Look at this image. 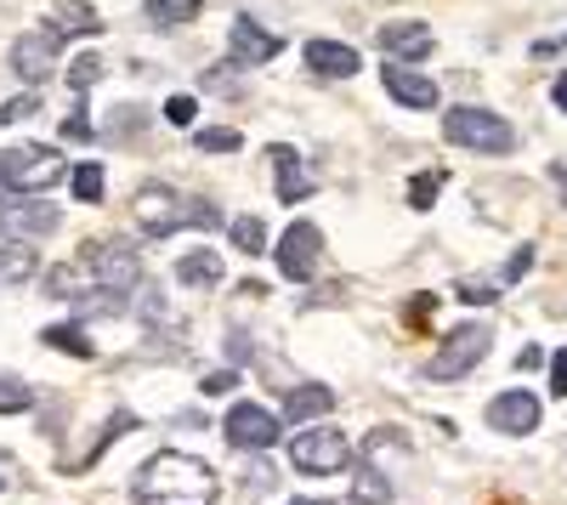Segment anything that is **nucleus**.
<instances>
[{
    "instance_id": "24",
    "label": "nucleus",
    "mask_w": 567,
    "mask_h": 505,
    "mask_svg": "<svg viewBox=\"0 0 567 505\" xmlns=\"http://www.w3.org/2000/svg\"><path fill=\"white\" fill-rule=\"evenodd\" d=\"M233 245H239V256H261L267 250V227H261V216H233Z\"/></svg>"
},
{
    "instance_id": "9",
    "label": "nucleus",
    "mask_w": 567,
    "mask_h": 505,
    "mask_svg": "<svg viewBox=\"0 0 567 505\" xmlns=\"http://www.w3.org/2000/svg\"><path fill=\"white\" fill-rule=\"evenodd\" d=\"M227 52H233V69H261V63H272V58L284 52V34H272V29L256 23V18H233Z\"/></svg>"
},
{
    "instance_id": "19",
    "label": "nucleus",
    "mask_w": 567,
    "mask_h": 505,
    "mask_svg": "<svg viewBox=\"0 0 567 505\" xmlns=\"http://www.w3.org/2000/svg\"><path fill=\"white\" fill-rule=\"evenodd\" d=\"M221 272H227V261H221L216 250H187V256L176 261V285L210 290V285H221Z\"/></svg>"
},
{
    "instance_id": "29",
    "label": "nucleus",
    "mask_w": 567,
    "mask_h": 505,
    "mask_svg": "<svg viewBox=\"0 0 567 505\" xmlns=\"http://www.w3.org/2000/svg\"><path fill=\"white\" fill-rule=\"evenodd\" d=\"M23 409H34V392L18 375H0V415H23Z\"/></svg>"
},
{
    "instance_id": "2",
    "label": "nucleus",
    "mask_w": 567,
    "mask_h": 505,
    "mask_svg": "<svg viewBox=\"0 0 567 505\" xmlns=\"http://www.w3.org/2000/svg\"><path fill=\"white\" fill-rule=\"evenodd\" d=\"M136 221H142V234H148V239H165V234H176V227H205V234H216L221 210L205 205V199L176 194L171 182H142V188H136Z\"/></svg>"
},
{
    "instance_id": "33",
    "label": "nucleus",
    "mask_w": 567,
    "mask_h": 505,
    "mask_svg": "<svg viewBox=\"0 0 567 505\" xmlns=\"http://www.w3.org/2000/svg\"><path fill=\"white\" fill-rule=\"evenodd\" d=\"M233 387H239V370H216V375H205V381H199V392H205V398H227Z\"/></svg>"
},
{
    "instance_id": "1",
    "label": "nucleus",
    "mask_w": 567,
    "mask_h": 505,
    "mask_svg": "<svg viewBox=\"0 0 567 505\" xmlns=\"http://www.w3.org/2000/svg\"><path fill=\"white\" fill-rule=\"evenodd\" d=\"M136 505H210L216 499V472L205 461L182 449H159L148 466L136 472V488H131Z\"/></svg>"
},
{
    "instance_id": "12",
    "label": "nucleus",
    "mask_w": 567,
    "mask_h": 505,
    "mask_svg": "<svg viewBox=\"0 0 567 505\" xmlns=\"http://www.w3.org/2000/svg\"><path fill=\"white\" fill-rule=\"evenodd\" d=\"M58 45H63V40L45 34V29H40V34H18V40H12V69H18V80H23V85H40L45 74L58 69Z\"/></svg>"
},
{
    "instance_id": "15",
    "label": "nucleus",
    "mask_w": 567,
    "mask_h": 505,
    "mask_svg": "<svg viewBox=\"0 0 567 505\" xmlns=\"http://www.w3.org/2000/svg\"><path fill=\"white\" fill-rule=\"evenodd\" d=\"M381 52L392 63H420L425 52H432V29L425 23H386L381 29Z\"/></svg>"
},
{
    "instance_id": "21",
    "label": "nucleus",
    "mask_w": 567,
    "mask_h": 505,
    "mask_svg": "<svg viewBox=\"0 0 567 505\" xmlns=\"http://www.w3.org/2000/svg\"><path fill=\"white\" fill-rule=\"evenodd\" d=\"M45 296H63V301H80V296H97V279L80 267V261H63L45 272Z\"/></svg>"
},
{
    "instance_id": "43",
    "label": "nucleus",
    "mask_w": 567,
    "mask_h": 505,
    "mask_svg": "<svg viewBox=\"0 0 567 505\" xmlns=\"http://www.w3.org/2000/svg\"><path fill=\"white\" fill-rule=\"evenodd\" d=\"M403 312H409V318H414V324H420V318H425V312H432V296H420V301H409Z\"/></svg>"
},
{
    "instance_id": "36",
    "label": "nucleus",
    "mask_w": 567,
    "mask_h": 505,
    "mask_svg": "<svg viewBox=\"0 0 567 505\" xmlns=\"http://www.w3.org/2000/svg\"><path fill=\"white\" fill-rule=\"evenodd\" d=\"M227 363H233V370H239V363H250V336H239V330L227 336Z\"/></svg>"
},
{
    "instance_id": "42",
    "label": "nucleus",
    "mask_w": 567,
    "mask_h": 505,
    "mask_svg": "<svg viewBox=\"0 0 567 505\" xmlns=\"http://www.w3.org/2000/svg\"><path fill=\"white\" fill-rule=\"evenodd\" d=\"M550 97H556V109H561V114H567V69H561V74H556V85H550Z\"/></svg>"
},
{
    "instance_id": "7",
    "label": "nucleus",
    "mask_w": 567,
    "mask_h": 505,
    "mask_svg": "<svg viewBox=\"0 0 567 505\" xmlns=\"http://www.w3.org/2000/svg\"><path fill=\"white\" fill-rule=\"evenodd\" d=\"M488 347H494V330H488V324H460V330L437 347V358L425 363V375H432V381H460V375H471V370L488 358Z\"/></svg>"
},
{
    "instance_id": "14",
    "label": "nucleus",
    "mask_w": 567,
    "mask_h": 505,
    "mask_svg": "<svg viewBox=\"0 0 567 505\" xmlns=\"http://www.w3.org/2000/svg\"><path fill=\"white\" fill-rule=\"evenodd\" d=\"M267 159H272V182H278V199H284V205H301V199L318 188V182L307 176V165H301V154H296V148L272 143V154H267Z\"/></svg>"
},
{
    "instance_id": "22",
    "label": "nucleus",
    "mask_w": 567,
    "mask_h": 505,
    "mask_svg": "<svg viewBox=\"0 0 567 505\" xmlns=\"http://www.w3.org/2000/svg\"><path fill=\"white\" fill-rule=\"evenodd\" d=\"M205 0H142V18H148L154 29H182V23H194L199 18Z\"/></svg>"
},
{
    "instance_id": "32",
    "label": "nucleus",
    "mask_w": 567,
    "mask_h": 505,
    "mask_svg": "<svg viewBox=\"0 0 567 505\" xmlns=\"http://www.w3.org/2000/svg\"><path fill=\"white\" fill-rule=\"evenodd\" d=\"M29 114H40L34 91H23V97H12V103H0V125H18V120H29Z\"/></svg>"
},
{
    "instance_id": "40",
    "label": "nucleus",
    "mask_w": 567,
    "mask_h": 505,
    "mask_svg": "<svg viewBox=\"0 0 567 505\" xmlns=\"http://www.w3.org/2000/svg\"><path fill=\"white\" fill-rule=\"evenodd\" d=\"M18 483V461H12V454H0V494H7Z\"/></svg>"
},
{
    "instance_id": "3",
    "label": "nucleus",
    "mask_w": 567,
    "mask_h": 505,
    "mask_svg": "<svg viewBox=\"0 0 567 505\" xmlns=\"http://www.w3.org/2000/svg\"><path fill=\"white\" fill-rule=\"evenodd\" d=\"M443 136L454 148H471V154H511L516 148V131L494 114V109H477V103H460L443 114Z\"/></svg>"
},
{
    "instance_id": "17",
    "label": "nucleus",
    "mask_w": 567,
    "mask_h": 505,
    "mask_svg": "<svg viewBox=\"0 0 567 505\" xmlns=\"http://www.w3.org/2000/svg\"><path fill=\"white\" fill-rule=\"evenodd\" d=\"M97 7H85V0H52V12H45V34L58 40H74V34H97Z\"/></svg>"
},
{
    "instance_id": "44",
    "label": "nucleus",
    "mask_w": 567,
    "mask_h": 505,
    "mask_svg": "<svg viewBox=\"0 0 567 505\" xmlns=\"http://www.w3.org/2000/svg\"><path fill=\"white\" fill-rule=\"evenodd\" d=\"M290 505H336V499H290Z\"/></svg>"
},
{
    "instance_id": "13",
    "label": "nucleus",
    "mask_w": 567,
    "mask_h": 505,
    "mask_svg": "<svg viewBox=\"0 0 567 505\" xmlns=\"http://www.w3.org/2000/svg\"><path fill=\"white\" fill-rule=\"evenodd\" d=\"M381 80H386V91H392L403 109H437V80H425L420 69H409V63H386Z\"/></svg>"
},
{
    "instance_id": "11",
    "label": "nucleus",
    "mask_w": 567,
    "mask_h": 505,
    "mask_svg": "<svg viewBox=\"0 0 567 505\" xmlns=\"http://www.w3.org/2000/svg\"><path fill=\"white\" fill-rule=\"evenodd\" d=\"M488 426L505 432V437H528V432H539V398L523 392V387L499 392V398L488 403Z\"/></svg>"
},
{
    "instance_id": "8",
    "label": "nucleus",
    "mask_w": 567,
    "mask_h": 505,
    "mask_svg": "<svg viewBox=\"0 0 567 505\" xmlns=\"http://www.w3.org/2000/svg\"><path fill=\"white\" fill-rule=\"evenodd\" d=\"M318 250H323V234L312 221H290L284 227V239H278V279H290V285H307L312 272H318Z\"/></svg>"
},
{
    "instance_id": "28",
    "label": "nucleus",
    "mask_w": 567,
    "mask_h": 505,
    "mask_svg": "<svg viewBox=\"0 0 567 505\" xmlns=\"http://www.w3.org/2000/svg\"><path fill=\"white\" fill-rule=\"evenodd\" d=\"M103 165H74V199L80 205H103Z\"/></svg>"
},
{
    "instance_id": "16",
    "label": "nucleus",
    "mask_w": 567,
    "mask_h": 505,
    "mask_svg": "<svg viewBox=\"0 0 567 505\" xmlns=\"http://www.w3.org/2000/svg\"><path fill=\"white\" fill-rule=\"evenodd\" d=\"M307 69L329 74V80H347V74L363 69V58L352 52V45H341V40H307Z\"/></svg>"
},
{
    "instance_id": "27",
    "label": "nucleus",
    "mask_w": 567,
    "mask_h": 505,
    "mask_svg": "<svg viewBox=\"0 0 567 505\" xmlns=\"http://www.w3.org/2000/svg\"><path fill=\"white\" fill-rule=\"evenodd\" d=\"M40 341H45V347H58V352H69V358H97V347H91V341H85V336H80L74 324H58V330H45Z\"/></svg>"
},
{
    "instance_id": "39",
    "label": "nucleus",
    "mask_w": 567,
    "mask_h": 505,
    "mask_svg": "<svg viewBox=\"0 0 567 505\" xmlns=\"http://www.w3.org/2000/svg\"><path fill=\"white\" fill-rule=\"evenodd\" d=\"M528 267H534V250L523 245V250H516V256H511V267H505V279H523V272H528Z\"/></svg>"
},
{
    "instance_id": "18",
    "label": "nucleus",
    "mask_w": 567,
    "mask_h": 505,
    "mask_svg": "<svg viewBox=\"0 0 567 505\" xmlns=\"http://www.w3.org/2000/svg\"><path fill=\"white\" fill-rule=\"evenodd\" d=\"M329 409H336V392H329V387H296V392H284L278 421H284V426H301V421L329 415Z\"/></svg>"
},
{
    "instance_id": "4",
    "label": "nucleus",
    "mask_w": 567,
    "mask_h": 505,
    "mask_svg": "<svg viewBox=\"0 0 567 505\" xmlns=\"http://www.w3.org/2000/svg\"><path fill=\"white\" fill-rule=\"evenodd\" d=\"M80 267H85L103 290H120V296L142 285V250H131L125 239H103V245L91 239V245L80 250Z\"/></svg>"
},
{
    "instance_id": "25",
    "label": "nucleus",
    "mask_w": 567,
    "mask_h": 505,
    "mask_svg": "<svg viewBox=\"0 0 567 505\" xmlns=\"http://www.w3.org/2000/svg\"><path fill=\"white\" fill-rule=\"evenodd\" d=\"M352 499H358V505H392V483L374 472V466H363V472L352 477Z\"/></svg>"
},
{
    "instance_id": "34",
    "label": "nucleus",
    "mask_w": 567,
    "mask_h": 505,
    "mask_svg": "<svg viewBox=\"0 0 567 505\" xmlns=\"http://www.w3.org/2000/svg\"><path fill=\"white\" fill-rule=\"evenodd\" d=\"M194 114H199V103H194V97H171V103H165V120H171V125H182V131L194 125Z\"/></svg>"
},
{
    "instance_id": "41",
    "label": "nucleus",
    "mask_w": 567,
    "mask_h": 505,
    "mask_svg": "<svg viewBox=\"0 0 567 505\" xmlns=\"http://www.w3.org/2000/svg\"><path fill=\"white\" fill-rule=\"evenodd\" d=\"M550 182H556V194H561V205H567V159H550Z\"/></svg>"
},
{
    "instance_id": "31",
    "label": "nucleus",
    "mask_w": 567,
    "mask_h": 505,
    "mask_svg": "<svg viewBox=\"0 0 567 505\" xmlns=\"http://www.w3.org/2000/svg\"><path fill=\"white\" fill-rule=\"evenodd\" d=\"M437 188H443V171H425V176H414V182H409V205H414V210H432Z\"/></svg>"
},
{
    "instance_id": "26",
    "label": "nucleus",
    "mask_w": 567,
    "mask_h": 505,
    "mask_svg": "<svg viewBox=\"0 0 567 505\" xmlns=\"http://www.w3.org/2000/svg\"><path fill=\"white\" fill-rule=\"evenodd\" d=\"M194 143H199V154H239L245 136L233 125H205V131H194Z\"/></svg>"
},
{
    "instance_id": "30",
    "label": "nucleus",
    "mask_w": 567,
    "mask_h": 505,
    "mask_svg": "<svg viewBox=\"0 0 567 505\" xmlns=\"http://www.w3.org/2000/svg\"><path fill=\"white\" fill-rule=\"evenodd\" d=\"M97 80H103V58H97V52H85V58L69 63V85H74V91H91Z\"/></svg>"
},
{
    "instance_id": "20",
    "label": "nucleus",
    "mask_w": 567,
    "mask_h": 505,
    "mask_svg": "<svg viewBox=\"0 0 567 505\" xmlns=\"http://www.w3.org/2000/svg\"><path fill=\"white\" fill-rule=\"evenodd\" d=\"M40 272V256H34V245L18 234V239H0V285H23V279H34Z\"/></svg>"
},
{
    "instance_id": "6",
    "label": "nucleus",
    "mask_w": 567,
    "mask_h": 505,
    "mask_svg": "<svg viewBox=\"0 0 567 505\" xmlns=\"http://www.w3.org/2000/svg\"><path fill=\"white\" fill-rule=\"evenodd\" d=\"M63 171L69 165H63L58 148H18V154H0V188L7 194H45Z\"/></svg>"
},
{
    "instance_id": "45",
    "label": "nucleus",
    "mask_w": 567,
    "mask_h": 505,
    "mask_svg": "<svg viewBox=\"0 0 567 505\" xmlns=\"http://www.w3.org/2000/svg\"><path fill=\"white\" fill-rule=\"evenodd\" d=\"M0 216H7V205H0Z\"/></svg>"
},
{
    "instance_id": "5",
    "label": "nucleus",
    "mask_w": 567,
    "mask_h": 505,
    "mask_svg": "<svg viewBox=\"0 0 567 505\" xmlns=\"http://www.w3.org/2000/svg\"><path fill=\"white\" fill-rule=\"evenodd\" d=\"M290 461H296V472H307V477H336V472L352 461V443H347V432H336V426H307V432L290 437Z\"/></svg>"
},
{
    "instance_id": "23",
    "label": "nucleus",
    "mask_w": 567,
    "mask_h": 505,
    "mask_svg": "<svg viewBox=\"0 0 567 505\" xmlns=\"http://www.w3.org/2000/svg\"><path fill=\"white\" fill-rule=\"evenodd\" d=\"M7 221H12L18 234L29 239V234H52V227H58L63 216H58L52 205H12V210H7Z\"/></svg>"
},
{
    "instance_id": "35",
    "label": "nucleus",
    "mask_w": 567,
    "mask_h": 505,
    "mask_svg": "<svg viewBox=\"0 0 567 505\" xmlns=\"http://www.w3.org/2000/svg\"><path fill=\"white\" fill-rule=\"evenodd\" d=\"M454 296H460L465 307H488V301H494V285H471V279H465V285H460Z\"/></svg>"
},
{
    "instance_id": "10",
    "label": "nucleus",
    "mask_w": 567,
    "mask_h": 505,
    "mask_svg": "<svg viewBox=\"0 0 567 505\" xmlns=\"http://www.w3.org/2000/svg\"><path fill=\"white\" fill-rule=\"evenodd\" d=\"M221 437L233 449H272L278 443V415L261 403H233L227 421H221Z\"/></svg>"
},
{
    "instance_id": "38",
    "label": "nucleus",
    "mask_w": 567,
    "mask_h": 505,
    "mask_svg": "<svg viewBox=\"0 0 567 505\" xmlns=\"http://www.w3.org/2000/svg\"><path fill=\"white\" fill-rule=\"evenodd\" d=\"M63 136H69V143H91V120H63Z\"/></svg>"
},
{
    "instance_id": "37",
    "label": "nucleus",
    "mask_w": 567,
    "mask_h": 505,
    "mask_svg": "<svg viewBox=\"0 0 567 505\" xmlns=\"http://www.w3.org/2000/svg\"><path fill=\"white\" fill-rule=\"evenodd\" d=\"M550 392H556V398H567V352H556V358H550Z\"/></svg>"
}]
</instances>
